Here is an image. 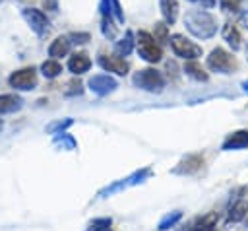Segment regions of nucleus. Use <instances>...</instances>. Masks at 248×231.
Returning a JSON list of instances; mask_svg holds the SVG:
<instances>
[{"instance_id":"nucleus-2","label":"nucleus","mask_w":248,"mask_h":231,"mask_svg":"<svg viewBox=\"0 0 248 231\" xmlns=\"http://www.w3.org/2000/svg\"><path fill=\"white\" fill-rule=\"evenodd\" d=\"M136 43H138V50H140V54H141L147 62H159V60H161V56H163L161 47L155 43V39H153L151 33H147V31H140Z\"/></svg>"},{"instance_id":"nucleus-18","label":"nucleus","mask_w":248,"mask_h":231,"mask_svg":"<svg viewBox=\"0 0 248 231\" xmlns=\"http://www.w3.org/2000/svg\"><path fill=\"white\" fill-rule=\"evenodd\" d=\"M246 214H248V206H246L244 202H236V204L232 206L231 214H229V219H231V221H240V219L246 217Z\"/></svg>"},{"instance_id":"nucleus-16","label":"nucleus","mask_w":248,"mask_h":231,"mask_svg":"<svg viewBox=\"0 0 248 231\" xmlns=\"http://www.w3.org/2000/svg\"><path fill=\"white\" fill-rule=\"evenodd\" d=\"M184 72H186L188 76H192L194 80H200V82H205V80H207V72H205L196 60L186 62V64H184Z\"/></svg>"},{"instance_id":"nucleus-14","label":"nucleus","mask_w":248,"mask_h":231,"mask_svg":"<svg viewBox=\"0 0 248 231\" xmlns=\"http://www.w3.org/2000/svg\"><path fill=\"white\" fill-rule=\"evenodd\" d=\"M161 10L169 23L176 21V17H178V2L176 0H161Z\"/></svg>"},{"instance_id":"nucleus-12","label":"nucleus","mask_w":248,"mask_h":231,"mask_svg":"<svg viewBox=\"0 0 248 231\" xmlns=\"http://www.w3.org/2000/svg\"><path fill=\"white\" fill-rule=\"evenodd\" d=\"M68 52H70V41H68V37H56L50 43V47H48V54L54 60L60 58V56H66Z\"/></svg>"},{"instance_id":"nucleus-17","label":"nucleus","mask_w":248,"mask_h":231,"mask_svg":"<svg viewBox=\"0 0 248 231\" xmlns=\"http://www.w3.org/2000/svg\"><path fill=\"white\" fill-rule=\"evenodd\" d=\"M41 70H43V76H45V78H56V76L62 72V66H60L58 60L50 58V60H45V62L41 64Z\"/></svg>"},{"instance_id":"nucleus-7","label":"nucleus","mask_w":248,"mask_h":231,"mask_svg":"<svg viewBox=\"0 0 248 231\" xmlns=\"http://www.w3.org/2000/svg\"><path fill=\"white\" fill-rule=\"evenodd\" d=\"M23 17H25V21L31 25V29L37 33V35H45L46 31H48V25H50V21H48V17L41 12V10H35V8H25L23 10Z\"/></svg>"},{"instance_id":"nucleus-13","label":"nucleus","mask_w":248,"mask_h":231,"mask_svg":"<svg viewBox=\"0 0 248 231\" xmlns=\"http://www.w3.org/2000/svg\"><path fill=\"white\" fill-rule=\"evenodd\" d=\"M223 37H225V41L232 47V49H238L240 47V31H238V27L234 25V23H227L225 27H223Z\"/></svg>"},{"instance_id":"nucleus-20","label":"nucleus","mask_w":248,"mask_h":231,"mask_svg":"<svg viewBox=\"0 0 248 231\" xmlns=\"http://www.w3.org/2000/svg\"><path fill=\"white\" fill-rule=\"evenodd\" d=\"M132 35L130 33H126V39H122V43H118L116 45V50L120 52V54H128L130 50H132Z\"/></svg>"},{"instance_id":"nucleus-21","label":"nucleus","mask_w":248,"mask_h":231,"mask_svg":"<svg viewBox=\"0 0 248 231\" xmlns=\"http://www.w3.org/2000/svg\"><path fill=\"white\" fill-rule=\"evenodd\" d=\"M108 225H110V219H97V221L91 223L89 231H101V229H105V227H108Z\"/></svg>"},{"instance_id":"nucleus-26","label":"nucleus","mask_w":248,"mask_h":231,"mask_svg":"<svg viewBox=\"0 0 248 231\" xmlns=\"http://www.w3.org/2000/svg\"><path fill=\"white\" fill-rule=\"evenodd\" d=\"M0 130H2V120H0Z\"/></svg>"},{"instance_id":"nucleus-8","label":"nucleus","mask_w":248,"mask_h":231,"mask_svg":"<svg viewBox=\"0 0 248 231\" xmlns=\"http://www.w3.org/2000/svg\"><path fill=\"white\" fill-rule=\"evenodd\" d=\"M99 64L107 72H114L118 76H124L128 72V62L124 58H120V54H101L99 56Z\"/></svg>"},{"instance_id":"nucleus-1","label":"nucleus","mask_w":248,"mask_h":231,"mask_svg":"<svg viewBox=\"0 0 248 231\" xmlns=\"http://www.w3.org/2000/svg\"><path fill=\"white\" fill-rule=\"evenodd\" d=\"M184 23L198 37H211L215 33V21H213V17L207 12H202V10H196V12L188 14L186 19H184Z\"/></svg>"},{"instance_id":"nucleus-19","label":"nucleus","mask_w":248,"mask_h":231,"mask_svg":"<svg viewBox=\"0 0 248 231\" xmlns=\"http://www.w3.org/2000/svg\"><path fill=\"white\" fill-rule=\"evenodd\" d=\"M155 41L159 43H167L169 41V31H167V25L165 23H155Z\"/></svg>"},{"instance_id":"nucleus-25","label":"nucleus","mask_w":248,"mask_h":231,"mask_svg":"<svg viewBox=\"0 0 248 231\" xmlns=\"http://www.w3.org/2000/svg\"><path fill=\"white\" fill-rule=\"evenodd\" d=\"M244 89H246V91H248V82H246V83H244Z\"/></svg>"},{"instance_id":"nucleus-22","label":"nucleus","mask_w":248,"mask_h":231,"mask_svg":"<svg viewBox=\"0 0 248 231\" xmlns=\"http://www.w3.org/2000/svg\"><path fill=\"white\" fill-rule=\"evenodd\" d=\"M68 87H70V89H66V93H68V95H72V93H81V83H79V82H76V80L68 82Z\"/></svg>"},{"instance_id":"nucleus-6","label":"nucleus","mask_w":248,"mask_h":231,"mask_svg":"<svg viewBox=\"0 0 248 231\" xmlns=\"http://www.w3.org/2000/svg\"><path fill=\"white\" fill-rule=\"evenodd\" d=\"M10 85L16 89H33L37 85V70L31 68H21L10 76Z\"/></svg>"},{"instance_id":"nucleus-5","label":"nucleus","mask_w":248,"mask_h":231,"mask_svg":"<svg viewBox=\"0 0 248 231\" xmlns=\"http://www.w3.org/2000/svg\"><path fill=\"white\" fill-rule=\"evenodd\" d=\"M207 66L215 72H221V74H229L236 68V60L232 54H229L227 50L223 49H213L211 54L207 56Z\"/></svg>"},{"instance_id":"nucleus-11","label":"nucleus","mask_w":248,"mask_h":231,"mask_svg":"<svg viewBox=\"0 0 248 231\" xmlns=\"http://www.w3.org/2000/svg\"><path fill=\"white\" fill-rule=\"evenodd\" d=\"M248 146V130H238L232 132L225 142H223V149H240Z\"/></svg>"},{"instance_id":"nucleus-23","label":"nucleus","mask_w":248,"mask_h":231,"mask_svg":"<svg viewBox=\"0 0 248 231\" xmlns=\"http://www.w3.org/2000/svg\"><path fill=\"white\" fill-rule=\"evenodd\" d=\"M178 217H180V214H174V215H172V217H167V219H165V221H163V223H161V227H159V229H167V225H169V223H170V225H172V223H174V221H176V219H178Z\"/></svg>"},{"instance_id":"nucleus-9","label":"nucleus","mask_w":248,"mask_h":231,"mask_svg":"<svg viewBox=\"0 0 248 231\" xmlns=\"http://www.w3.org/2000/svg\"><path fill=\"white\" fill-rule=\"evenodd\" d=\"M89 85H91V89H93L95 93L105 95V93H108V91H112V89L116 87V82H114L108 74H99V76H93V78L89 80Z\"/></svg>"},{"instance_id":"nucleus-15","label":"nucleus","mask_w":248,"mask_h":231,"mask_svg":"<svg viewBox=\"0 0 248 231\" xmlns=\"http://www.w3.org/2000/svg\"><path fill=\"white\" fill-rule=\"evenodd\" d=\"M19 107H21V99L17 95H0V115L14 113Z\"/></svg>"},{"instance_id":"nucleus-10","label":"nucleus","mask_w":248,"mask_h":231,"mask_svg":"<svg viewBox=\"0 0 248 231\" xmlns=\"http://www.w3.org/2000/svg\"><path fill=\"white\" fill-rule=\"evenodd\" d=\"M89 66H91V60H89L87 52H74V54L70 56V60H68V68H70V72L76 74V76L87 72Z\"/></svg>"},{"instance_id":"nucleus-4","label":"nucleus","mask_w":248,"mask_h":231,"mask_svg":"<svg viewBox=\"0 0 248 231\" xmlns=\"http://www.w3.org/2000/svg\"><path fill=\"white\" fill-rule=\"evenodd\" d=\"M170 47H172V50H174V54L176 56H180V58H188V60H196L198 56H202V49L196 45V43H192L190 39H186L184 35H172L170 39Z\"/></svg>"},{"instance_id":"nucleus-24","label":"nucleus","mask_w":248,"mask_h":231,"mask_svg":"<svg viewBox=\"0 0 248 231\" xmlns=\"http://www.w3.org/2000/svg\"><path fill=\"white\" fill-rule=\"evenodd\" d=\"M196 231H211V219H209L207 223H202V225H200Z\"/></svg>"},{"instance_id":"nucleus-27","label":"nucleus","mask_w":248,"mask_h":231,"mask_svg":"<svg viewBox=\"0 0 248 231\" xmlns=\"http://www.w3.org/2000/svg\"><path fill=\"white\" fill-rule=\"evenodd\" d=\"M246 56H248V49H246Z\"/></svg>"},{"instance_id":"nucleus-3","label":"nucleus","mask_w":248,"mask_h":231,"mask_svg":"<svg viewBox=\"0 0 248 231\" xmlns=\"http://www.w3.org/2000/svg\"><path fill=\"white\" fill-rule=\"evenodd\" d=\"M134 83L147 91H161L165 87V78L161 76V72H157L153 68H145L134 76Z\"/></svg>"}]
</instances>
